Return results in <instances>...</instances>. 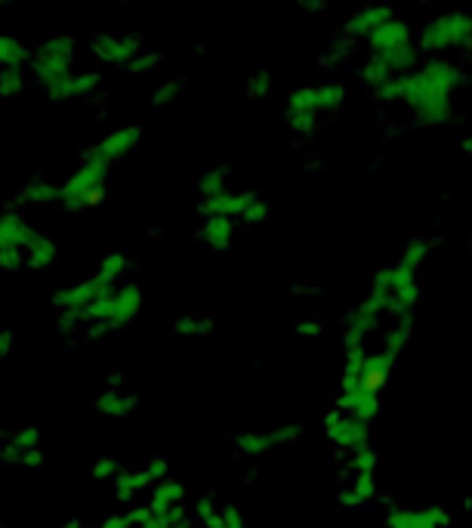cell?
<instances>
[{
    "label": "cell",
    "mask_w": 472,
    "mask_h": 528,
    "mask_svg": "<svg viewBox=\"0 0 472 528\" xmlns=\"http://www.w3.org/2000/svg\"><path fill=\"white\" fill-rule=\"evenodd\" d=\"M257 201V192H235V189H226L220 195H213V198H201L198 201V214L201 217H241L250 210V204Z\"/></svg>",
    "instance_id": "obj_16"
},
{
    "label": "cell",
    "mask_w": 472,
    "mask_h": 528,
    "mask_svg": "<svg viewBox=\"0 0 472 528\" xmlns=\"http://www.w3.org/2000/svg\"><path fill=\"white\" fill-rule=\"evenodd\" d=\"M99 81H102V75L96 72V68H84V72H68V75H62L59 81L47 84L44 90H47V96H50L53 102H71V99L90 96V93L99 87Z\"/></svg>",
    "instance_id": "obj_17"
},
{
    "label": "cell",
    "mask_w": 472,
    "mask_h": 528,
    "mask_svg": "<svg viewBox=\"0 0 472 528\" xmlns=\"http://www.w3.org/2000/svg\"><path fill=\"white\" fill-rule=\"evenodd\" d=\"M186 93V81H179V78H167L158 90H155V109L164 112V109H173V105L183 99Z\"/></svg>",
    "instance_id": "obj_35"
},
{
    "label": "cell",
    "mask_w": 472,
    "mask_h": 528,
    "mask_svg": "<svg viewBox=\"0 0 472 528\" xmlns=\"http://www.w3.org/2000/svg\"><path fill=\"white\" fill-rule=\"evenodd\" d=\"M142 143V127L136 124H124V127H115V130H108L99 143L93 146V152L108 161V164H118L124 158H130Z\"/></svg>",
    "instance_id": "obj_15"
},
{
    "label": "cell",
    "mask_w": 472,
    "mask_h": 528,
    "mask_svg": "<svg viewBox=\"0 0 472 528\" xmlns=\"http://www.w3.org/2000/svg\"><path fill=\"white\" fill-rule=\"evenodd\" d=\"M56 260H59V244H56L50 235H44V232L34 235L31 244L25 248V266L44 272V269H50Z\"/></svg>",
    "instance_id": "obj_29"
},
{
    "label": "cell",
    "mask_w": 472,
    "mask_h": 528,
    "mask_svg": "<svg viewBox=\"0 0 472 528\" xmlns=\"http://www.w3.org/2000/svg\"><path fill=\"white\" fill-rule=\"evenodd\" d=\"M300 433H303L300 424H281V427H275V430H244V433L235 439V445H238V451L247 454V457H260V454H266V451H275V448H284V445H294V442L300 439Z\"/></svg>",
    "instance_id": "obj_13"
},
{
    "label": "cell",
    "mask_w": 472,
    "mask_h": 528,
    "mask_svg": "<svg viewBox=\"0 0 472 528\" xmlns=\"http://www.w3.org/2000/svg\"><path fill=\"white\" fill-rule=\"evenodd\" d=\"M59 528H84V525H81L78 519H68V522H62Z\"/></svg>",
    "instance_id": "obj_48"
},
{
    "label": "cell",
    "mask_w": 472,
    "mask_h": 528,
    "mask_svg": "<svg viewBox=\"0 0 472 528\" xmlns=\"http://www.w3.org/2000/svg\"><path fill=\"white\" fill-rule=\"evenodd\" d=\"M377 495V473H352V482L340 491L343 507H361Z\"/></svg>",
    "instance_id": "obj_28"
},
{
    "label": "cell",
    "mask_w": 472,
    "mask_h": 528,
    "mask_svg": "<svg viewBox=\"0 0 472 528\" xmlns=\"http://www.w3.org/2000/svg\"><path fill=\"white\" fill-rule=\"evenodd\" d=\"M105 291H112V285H105V281L93 272V275L75 281V285H68V288L56 291V294H53V306H56L59 312H78V315H84V322H87V309H90Z\"/></svg>",
    "instance_id": "obj_12"
},
{
    "label": "cell",
    "mask_w": 472,
    "mask_h": 528,
    "mask_svg": "<svg viewBox=\"0 0 472 528\" xmlns=\"http://www.w3.org/2000/svg\"><path fill=\"white\" fill-rule=\"evenodd\" d=\"M272 90V78L269 72H257V75H250V84H247V93L257 99V96H266Z\"/></svg>",
    "instance_id": "obj_41"
},
{
    "label": "cell",
    "mask_w": 472,
    "mask_h": 528,
    "mask_svg": "<svg viewBox=\"0 0 472 528\" xmlns=\"http://www.w3.org/2000/svg\"><path fill=\"white\" fill-rule=\"evenodd\" d=\"M392 78H395L392 65H389L386 59H380V56H368L365 65H361V81H365L374 93H377L380 87H386Z\"/></svg>",
    "instance_id": "obj_32"
},
{
    "label": "cell",
    "mask_w": 472,
    "mask_h": 528,
    "mask_svg": "<svg viewBox=\"0 0 472 528\" xmlns=\"http://www.w3.org/2000/svg\"><path fill=\"white\" fill-rule=\"evenodd\" d=\"M337 411L352 414L355 420H361V424H371V420L380 414V396L368 393L365 386H358V390L337 396Z\"/></svg>",
    "instance_id": "obj_22"
},
{
    "label": "cell",
    "mask_w": 472,
    "mask_h": 528,
    "mask_svg": "<svg viewBox=\"0 0 472 528\" xmlns=\"http://www.w3.org/2000/svg\"><path fill=\"white\" fill-rule=\"evenodd\" d=\"M324 433H328V439L340 451H349V454L371 448L368 424H361V420H355L352 414H343V411H331L328 417H324Z\"/></svg>",
    "instance_id": "obj_11"
},
{
    "label": "cell",
    "mask_w": 472,
    "mask_h": 528,
    "mask_svg": "<svg viewBox=\"0 0 472 528\" xmlns=\"http://www.w3.org/2000/svg\"><path fill=\"white\" fill-rule=\"evenodd\" d=\"M170 479V464L167 457H152L145 467L136 470H121V476L115 479V498L124 504H133L145 488H155L158 482Z\"/></svg>",
    "instance_id": "obj_9"
},
{
    "label": "cell",
    "mask_w": 472,
    "mask_h": 528,
    "mask_svg": "<svg viewBox=\"0 0 472 528\" xmlns=\"http://www.w3.org/2000/svg\"><path fill=\"white\" fill-rule=\"evenodd\" d=\"M31 56L34 50H28L16 34H0V72H4V68H25Z\"/></svg>",
    "instance_id": "obj_30"
},
{
    "label": "cell",
    "mask_w": 472,
    "mask_h": 528,
    "mask_svg": "<svg viewBox=\"0 0 472 528\" xmlns=\"http://www.w3.org/2000/svg\"><path fill=\"white\" fill-rule=\"evenodd\" d=\"M213 331V319L210 315H179L173 319V334L176 337H207Z\"/></svg>",
    "instance_id": "obj_33"
},
{
    "label": "cell",
    "mask_w": 472,
    "mask_h": 528,
    "mask_svg": "<svg viewBox=\"0 0 472 528\" xmlns=\"http://www.w3.org/2000/svg\"><path fill=\"white\" fill-rule=\"evenodd\" d=\"M16 346V331L13 328H0V362H4Z\"/></svg>",
    "instance_id": "obj_44"
},
{
    "label": "cell",
    "mask_w": 472,
    "mask_h": 528,
    "mask_svg": "<svg viewBox=\"0 0 472 528\" xmlns=\"http://www.w3.org/2000/svg\"><path fill=\"white\" fill-rule=\"evenodd\" d=\"M127 272H130V260H127V254H121V251L105 254V257L99 260V266H96V275L105 281V285H112V288H118V281H121Z\"/></svg>",
    "instance_id": "obj_31"
},
{
    "label": "cell",
    "mask_w": 472,
    "mask_h": 528,
    "mask_svg": "<svg viewBox=\"0 0 472 528\" xmlns=\"http://www.w3.org/2000/svg\"><path fill=\"white\" fill-rule=\"evenodd\" d=\"M371 56H380L392 65L395 75H408L414 72V62H417V47H414V34L411 25L405 19L392 16L389 22H383L371 38Z\"/></svg>",
    "instance_id": "obj_5"
},
{
    "label": "cell",
    "mask_w": 472,
    "mask_h": 528,
    "mask_svg": "<svg viewBox=\"0 0 472 528\" xmlns=\"http://www.w3.org/2000/svg\"><path fill=\"white\" fill-rule=\"evenodd\" d=\"M44 464V451L38 448V451H28L25 457H22V467H41Z\"/></svg>",
    "instance_id": "obj_47"
},
{
    "label": "cell",
    "mask_w": 472,
    "mask_h": 528,
    "mask_svg": "<svg viewBox=\"0 0 472 528\" xmlns=\"http://www.w3.org/2000/svg\"><path fill=\"white\" fill-rule=\"evenodd\" d=\"M383 309L374 303V300H361L352 312H349V322H346V334H343V343L346 349H365L368 337L377 331L380 319H383Z\"/></svg>",
    "instance_id": "obj_14"
},
{
    "label": "cell",
    "mask_w": 472,
    "mask_h": 528,
    "mask_svg": "<svg viewBox=\"0 0 472 528\" xmlns=\"http://www.w3.org/2000/svg\"><path fill=\"white\" fill-rule=\"evenodd\" d=\"M139 408V396L130 393V390H121V386H108V390H102L96 396V411L105 414V417H130L133 411Z\"/></svg>",
    "instance_id": "obj_25"
},
{
    "label": "cell",
    "mask_w": 472,
    "mask_h": 528,
    "mask_svg": "<svg viewBox=\"0 0 472 528\" xmlns=\"http://www.w3.org/2000/svg\"><path fill=\"white\" fill-rule=\"evenodd\" d=\"M179 507H186V485L179 479H164L152 488V498H149L152 516H167Z\"/></svg>",
    "instance_id": "obj_24"
},
{
    "label": "cell",
    "mask_w": 472,
    "mask_h": 528,
    "mask_svg": "<svg viewBox=\"0 0 472 528\" xmlns=\"http://www.w3.org/2000/svg\"><path fill=\"white\" fill-rule=\"evenodd\" d=\"M158 65H161V53H155V50H142V53L127 65V72H130V75H152Z\"/></svg>",
    "instance_id": "obj_39"
},
{
    "label": "cell",
    "mask_w": 472,
    "mask_h": 528,
    "mask_svg": "<svg viewBox=\"0 0 472 528\" xmlns=\"http://www.w3.org/2000/svg\"><path fill=\"white\" fill-rule=\"evenodd\" d=\"M343 102H346V87L334 81L297 87L287 96V109H284L287 127L297 133H312L318 118L328 112H337Z\"/></svg>",
    "instance_id": "obj_2"
},
{
    "label": "cell",
    "mask_w": 472,
    "mask_h": 528,
    "mask_svg": "<svg viewBox=\"0 0 472 528\" xmlns=\"http://www.w3.org/2000/svg\"><path fill=\"white\" fill-rule=\"evenodd\" d=\"M324 334V325L315 322V319H303L297 322V337H321Z\"/></svg>",
    "instance_id": "obj_45"
},
{
    "label": "cell",
    "mask_w": 472,
    "mask_h": 528,
    "mask_svg": "<svg viewBox=\"0 0 472 528\" xmlns=\"http://www.w3.org/2000/svg\"><path fill=\"white\" fill-rule=\"evenodd\" d=\"M34 235L38 232L31 229V223L19 214V210L0 214V251H25Z\"/></svg>",
    "instance_id": "obj_19"
},
{
    "label": "cell",
    "mask_w": 472,
    "mask_h": 528,
    "mask_svg": "<svg viewBox=\"0 0 472 528\" xmlns=\"http://www.w3.org/2000/svg\"><path fill=\"white\" fill-rule=\"evenodd\" d=\"M368 300H374L383 312L402 319V315H411L417 300H420V285H417V272L405 269L402 263H392L386 269H380L371 281V294Z\"/></svg>",
    "instance_id": "obj_4"
},
{
    "label": "cell",
    "mask_w": 472,
    "mask_h": 528,
    "mask_svg": "<svg viewBox=\"0 0 472 528\" xmlns=\"http://www.w3.org/2000/svg\"><path fill=\"white\" fill-rule=\"evenodd\" d=\"M389 528H448L451 513L445 507H408V510H392L386 516Z\"/></svg>",
    "instance_id": "obj_18"
},
{
    "label": "cell",
    "mask_w": 472,
    "mask_h": 528,
    "mask_svg": "<svg viewBox=\"0 0 472 528\" xmlns=\"http://www.w3.org/2000/svg\"><path fill=\"white\" fill-rule=\"evenodd\" d=\"M417 47L426 53L439 50H469L472 47V16L463 10H448L442 16L429 19L420 28Z\"/></svg>",
    "instance_id": "obj_6"
},
{
    "label": "cell",
    "mask_w": 472,
    "mask_h": 528,
    "mask_svg": "<svg viewBox=\"0 0 472 528\" xmlns=\"http://www.w3.org/2000/svg\"><path fill=\"white\" fill-rule=\"evenodd\" d=\"M71 65H75V38L71 34H53L31 56V72L44 87L68 72H75Z\"/></svg>",
    "instance_id": "obj_7"
},
{
    "label": "cell",
    "mask_w": 472,
    "mask_h": 528,
    "mask_svg": "<svg viewBox=\"0 0 472 528\" xmlns=\"http://www.w3.org/2000/svg\"><path fill=\"white\" fill-rule=\"evenodd\" d=\"M395 13H392V7H386V4H368V7H361V10H355L352 16H349V22H346V34L349 38H371V34L383 25V22H389Z\"/></svg>",
    "instance_id": "obj_20"
},
{
    "label": "cell",
    "mask_w": 472,
    "mask_h": 528,
    "mask_svg": "<svg viewBox=\"0 0 472 528\" xmlns=\"http://www.w3.org/2000/svg\"><path fill=\"white\" fill-rule=\"evenodd\" d=\"M142 303H145V297H142L139 285H130V281H127V285H118L115 294H112V309H108V319L102 325H90L87 334L90 337H105V334H112V331L127 328L136 319V315L142 312Z\"/></svg>",
    "instance_id": "obj_8"
},
{
    "label": "cell",
    "mask_w": 472,
    "mask_h": 528,
    "mask_svg": "<svg viewBox=\"0 0 472 528\" xmlns=\"http://www.w3.org/2000/svg\"><path fill=\"white\" fill-rule=\"evenodd\" d=\"M99 528H133V522H130L127 513H124V516H105V519L99 522Z\"/></svg>",
    "instance_id": "obj_46"
},
{
    "label": "cell",
    "mask_w": 472,
    "mask_h": 528,
    "mask_svg": "<svg viewBox=\"0 0 472 528\" xmlns=\"http://www.w3.org/2000/svg\"><path fill=\"white\" fill-rule=\"evenodd\" d=\"M25 90V68H4L0 72V96L13 99Z\"/></svg>",
    "instance_id": "obj_38"
},
{
    "label": "cell",
    "mask_w": 472,
    "mask_h": 528,
    "mask_svg": "<svg viewBox=\"0 0 472 528\" xmlns=\"http://www.w3.org/2000/svg\"><path fill=\"white\" fill-rule=\"evenodd\" d=\"M38 448H41V430L38 427H22L4 445H0V461H4V464H22V457L28 451H38Z\"/></svg>",
    "instance_id": "obj_26"
},
{
    "label": "cell",
    "mask_w": 472,
    "mask_h": 528,
    "mask_svg": "<svg viewBox=\"0 0 472 528\" xmlns=\"http://www.w3.org/2000/svg\"><path fill=\"white\" fill-rule=\"evenodd\" d=\"M229 189V167H207L198 176V195L201 198H213Z\"/></svg>",
    "instance_id": "obj_34"
},
{
    "label": "cell",
    "mask_w": 472,
    "mask_h": 528,
    "mask_svg": "<svg viewBox=\"0 0 472 528\" xmlns=\"http://www.w3.org/2000/svg\"><path fill=\"white\" fill-rule=\"evenodd\" d=\"M198 241L210 251H229L235 241V220L229 217H201Z\"/></svg>",
    "instance_id": "obj_23"
},
{
    "label": "cell",
    "mask_w": 472,
    "mask_h": 528,
    "mask_svg": "<svg viewBox=\"0 0 472 528\" xmlns=\"http://www.w3.org/2000/svg\"><path fill=\"white\" fill-rule=\"evenodd\" d=\"M108 170L112 164L102 161L93 149L84 155V161L78 164V170L68 173V180L59 183V204L65 210H87L102 204L105 198V183H108Z\"/></svg>",
    "instance_id": "obj_3"
},
{
    "label": "cell",
    "mask_w": 472,
    "mask_h": 528,
    "mask_svg": "<svg viewBox=\"0 0 472 528\" xmlns=\"http://www.w3.org/2000/svg\"><path fill=\"white\" fill-rule=\"evenodd\" d=\"M463 68L448 59H429L408 75H395L386 87L377 90L380 102H405L417 124L435 127L454 118V90L463 87Z\"/></svg>",
    "instance_id": "obj_1"
},
{
    "label": "cell",
    "mask_w": 472,
    "mask_h": 528,
    "mask_svg": "<svg viewBox=\"0 0 472 528\" xmlns=\"http://www.w3.org/2000/svg\"><path fill=\"white\" fill-rule=\"evenodd\" d=\"M223 519H226V528H250L244 513L235 504H223Z\"/></svg>",
    "instance_id": "obj_43"
},
{
    "label": "cell",
    "mask_w": 472,
    "mask_h": 528,
    "mask_svg": "<svg viewBox=\"0 0 472 528\" xmlns=\"http://www.w3.org/2000/svg\"><path fill=\"white\" fill-rule=\"evenodd\" d=\"M121 461L118 457H112V454H102V457H96L93 461V467H90V476H93V482H115L118 476H121Z\"/></svg>",
    "instance_id": "obj_36"
},
{
    "label": "cell",
    "mask_w": 472,
    "mask_h": 528,
    "mask_svg": "<svg viewBox=\"0 0 472 528\" xmlns=\"http://www.w3.org/2000/svg\"><path fill=\"white\" fill-rule=\"evenodd\" d=\"M59 192H62L59 183H53L44 173H38V176H31L28 183H22V189L16 192V201L19 204H56Z\"/></svg>",
    "instance_id": "obj_27"
},
{
    "label": "cell",
    "mask_w": 472,
    "mask_h": 528,
    "mask_svg": "<svg viewBox=\"0 0 472 528\" xmlns=\"http://www.w3.org/2000/svg\"><path fill=\"white\" fill-rule=\"evenodd\" d=\"M84 528H93V525H84ZM96 528H99V525H96Z\"/></svg>",
    "instance_id": "obj_49"
},
{
    "label": "cell",
    "mask_w": 472,
    "mask_h": 528,
    "mask_svg": "<svg viewBox=\"0 0 472 528\" xmlns=\"http://www.w3.org/2000/svg\"><path fill=\"white\" fill-rule=\"evenodd\" d=\"M395 356H389V352L383 349H374L368 352V359H365V368H361V386H365L368 393L380 396V390L389 383L392 377V368H395Z\"/></svg>",
    "instance_id": "obj_21"
},
{
    "label": "cell",
    "mask_w": 472,
    "mask_h": 528,
    "mask_svg": "<svg viewBox=\"0 0 472 528\" xmlns=\"http://www.w3.org/2000/svg\"><path fill=\"white\" fill-rule=\"evenodd\" d=\"M272 217V210H269V204H266V198H260L257 195V201L250 204V210L244 214V223H250V226H260V223H266Z\"/></svg>",
    "instance_id": "obj_40"
},
{
    "label": "cell",
    "mask_w": 472,
    "mask_h": 528,
    "mask_svg": "<svg viewBox=\"0 0 472 528\" xmlns=\"http://www.w3.org/2000/svg\"><path fill=\"white\" fill-rule=\"evenodd\" d=\"M25 266V251H0V272H19Z\"/></svg>",
    "instance_id": "obj_42"
},
{
    "label": "cell",
    "mask_w": 472,
    "mask_h": 528,
    "mask_svg": "<svg viewBox=\"0 0 472 528\" xmlns=\"http://www.w3.org/2000/svg\"><path fill=\"white\" fill-rule=\"evenodd\" d=\"M429 260V241L426 238H414L408 248H405V254H402V263L405 269H411V272H420L423 269V263Z\"/></svg>",
    "instance_id": "obj_37"
},
{
    "label": "cell",
    "mask_w": 472,
    "mask_h": 528,
    "mask_svg": "<svg viewBox=\"0 0 472 528\" xmlns=\"http://www.w3.org/2000/svg\"><path fill=\"white\" fill-rule=\"evenodd\" d=\"M90 53L105 65H130L142 53L139 34H112V31H96L90 38Z\"/></svg>",
    "instance_id": "obj_10"
}]
</instances>
